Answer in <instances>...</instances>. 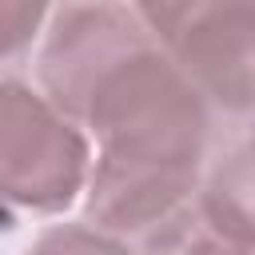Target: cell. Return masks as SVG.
<instances>
[{
  "label": "cell",
  "instance_id": "obj_1",
  "mask_svg": "<svg viewBox=\"0 0 255 255\" xmlns=\"http://www.w3.org/2000/svg\"><path fill=\"white\" fill-rule=\"evenodd\" d=\"M76 124L96 139L84 223L131 239L195 195L215 112L147 36L88 88Z\"/></svg>",
  "mask_w": 255,
  "mask_h": 255
},
{
  "label": "cell",
  "instance_id": "obj_2",
  "mask_svg": "<svg viewBox=\"0 0 255 255\" xmlns=\"http://www.w3.org/2000/svg\"><path fill=\"white\" fill-rule=\"evenodd\" d=\"M92 139L52 100L0 76V207L24 215L68 211L88 179Z\"/></svg>",
  "mask_w": 255,
  "mask_h": 255
},
{
  "label": "cell",
  "instance_id": "obj_3",
  "mask_svg": "<svg viewBox=\"0 0 255 255\" xmlns=\"http://www.w3.org/2000/svg\"><path fill=\"white\" fill-rule=\"evenodd\" d=\"M163 56L203 92L215 116L247 120L255 0H128Z\"/></svg>",
  "mask_w": 255,
  "mask_h": 255
},
{
  "label": "cell",
  "instance_id": "obj_4",
  "mask_svg": "<svg viewBox=\"0 0 255 255\" xmlns=\"http://www.w3.org/2000/svg\"><path fill=\"white\" fill-rule=\"evenodd\" d=\"M139 40L147 28L124 0H72L64 4L40 36L36 80L40 92L76 124V108L88 88Z\"/></svg>",
  "mask_w": 255,
  "mask_h": 255
},
{
  "label": "cell",
  "instance_id": "obj_5",
  "mask_svg": "<svg viewBox=\"0 0 255 255\" xmlns=\"http://www.w3.org/2000/svg\"><path fill=\"white\" fill-rule=\"evenodd\" d=\"M191 203L231 239L251 243V147L239 139L211 167H203Z\"/></svg>",
  "mask_w": 255,
  "mask_h": 255
},
{
  "label": "cell",
  "instance_id": "obj_6",
  "mask_svg": "<svg viewBox=\"0 0 255 255\" xmlns=\"http://www.w3.org/2000/svg\"><path fill=\"white\" fill-rule=\"evenodd\" d=\"M135 239H139L135 255H251V243H239L227 231H219L191 199Z\"/></svg>",
  "mask_w": 255,
  "mask_h": 255
},
{
  "label": "cell",
  "instance_id": "obj_7",
  "mask_svg": "<svg viewBox=\"0 0 255 255\" xmlns=\"http://www.w3.org/2000/svg\"><path fill=\"white\" fill-rule=\"evenodd\" d=\"M52 0H0V72L20 64L44 36Z\"/></svg>",
  "mask_w": 255,
  "mask_h": 255
},
{
  "label": "cell",
  "instance_id": "obj_8",
  "mask_svg": "<svg viewBox=\"0 0 255 255\" xmlns=\"http://www.w3.org/2000/svg\"><path fill=\"white\" fill-rule=\"evenodd\" d=\"M24 255H131L120 235H108L92 223H52L44 227Z\"/></svg>",
  "mask_w": 255,
  "mask_h": 255
}]
</instances>
